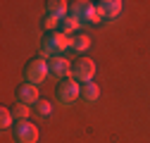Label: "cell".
Returning <instances> with one entry per match:
<instances>
[{
    "label": "cell",
    "mask_w": 150,
    "mask_h": 143,
    "mask_svg": "<svg viewBox=\"0 0 150 143\" xmlns=\"http://www.w3.org/2000/svg\"><path fill=\"white\" fill-rule=\"evenodd\" d=\"M71 38H74V36H67L62 31L45 33L41 38V43H38L41 57H45V60H50V57H64V52H71Z\"/></svg>",
    "instance_id": "6da1fadb"
},
{
    "label": "cell",
    "mask_w": 150,
    "mask_h": 143,
    "mask_svg": "<svg viewBox=\"0 0 150 143\" xmlns=\"http://www.w3.org/2000/svg\"><path fill=\"white\" fill-rule=\"evenodd\" d=\"M55 100L60 107H71L81 100V84L74 81L71 76L57 84V91H55Z\"/></svg>",
    "instance_id": "7a4b0ae2"
},
{
    "label": "cell",
    "mask_w": 150,
    "mask_h": 143,
    "mask_svg": "<svg viewBox=\"0 0 150 143\" xmlns=\"http://www.w3.org/2000/svg\"><path fill=\"white\" fill-rule=\"evenodd\" d=\"M48 76H50V69H48V60L45 57H33V60L26 62V67H24V84L41 86Z\"/></svg>",
    "instance_id": "3957f363"
},
{
    "label": "cell",
    "mask_w": 150,
    "mask_h": 143,
    "mask_svg": "<svg viewBox=\"0 0 150 143\" xmlns=\"http://www.w3.org/2000/svg\"><path fill=\"white\" fill-rule=\"evenodd\" d=\"M76 19L81 22V26H91V24H98L100 22V14H98V7L96 5H91V3H71V10H69Z\"/></svg>",
    "instance_id": "277c9868"
},
{
    "label": "cell",
    "mask_w": 150,
    "mask_h": 143,
    "mask_svg": "<svg viewBox=\"0 0 150 143\" xmlns=\"http://www.w3.org/2000/svg\"><path fill=\"white\" fill-rule=\"evenodd\" d=\"M14 143H38V127L33 122H17L12 127Z\"/></svg>",
    "instance_id": "5b68a950"
},
{
    "label": "cell",
    "mask_w": 150,
    "mask_h": 143,
    "mask_svg": "<svg viewBox=\"0 0 150 143\" xmlns=\"http://www.w3.org/2000/svg\"><path fill=\"white\" fill-rule=\"evenodd\" d=\"M93 76H96V62H93L91 57H79L71 64V79L74 81L88 84V81H93Z\"/></svg>",
    "instance_id": "8992f818"
},
{
    "label": "cell",
    "mask_w": 150,
    "mask_h": 143,
    "mask_svg": "<svg viewBox=\"0 0 150 143\" xmlns=\"http://www.w3.org/2000/svg\"><path fill=\"white\" fill-rule=\"evenodd\" d=\"M96 7L100 14V22H115V19H119L124 3L122 0H100V3H96Z\"/></svg>",
    "instance_id": "52a82bcc"
},
{
    "label": "cell",
    "mask_w": 150,
    "mask_h": 143,
    "mask_svg": "<svg viewBox=\"0 0 150 143\" xmlns=\"http://www.w3.org/2000/svg\"><path fill=\"white\" fill-rule=\"evenodd\" d=\"M48 69H50V76L55 81H64L71 76V64L67 57H50L48 60Z\"/></svg>",
    "instance_id": "ba28073f"
},
{
    "label": "cell",
    "mask_w": 150,
    "mask_h": 143,
    "mask_svg": "<svg viewBox=\"0 0 150 143\" xmlns=\"http://www.w3.org/2000/svg\"><path fill=\"white\" fill-rule=\"evenodd\" d=\"M17 103H24L29 107H36L41 103V93H38V86H31V84H22L17 88Z\"/></svg>",
    "instance_id": "9c48e42d"
},
{
    "label": "cell",
    "mask_w": 150,
    "mask_h": 143,
    "mask_svg": "<svg viewBox=\"0 0 150 143\" xmlns=\"http://www.w3.org/2000/svg\"><path fill=\"white\" fill-rule=\"evenodd\" d=\"M69 3H64V0H50V3H45V14L48 17H55V19H64V17L69 14Z\"/></svg>",
    "instance_id": "30bf717a"
},
{
    "label": "cell",
    "mask_w": 150,
    "mask_h": 143,
    "mask_svg": "<svg viewBox=\"0 0 150 143\" xmlns=\"http://www.w3.org/2000/svg\"><path fill=\"white\" fill-rule=\"evenodd\" d=\"M100 98V88L96 81H88V84H81V103L83 105H96Z\"/></svg>",
    "instance_id": "8fae6325"
},
{
    "label": "cell",
    "mask_w": 150,
    "mask_h": 143,
    "mask_svg": "<svg viewBox=\"0 0 150 143\" xmlns=\"http://www.w3.org/2000/svg\"><path fill=\"white\" fill-rule=\"evenodd\" d=\"M91 48V38L86 33H76L71 38V52H76V55H83V52Z\"/></svg>",
    "instance_id": "7c38bea8"
},
{
    "label": "cell",
    "mask_w": 150,
    "mask_h": 143,
    "mask_svg": "<svg viewBox=\"0 0 150 143\" xmlns=\"http://www.w3.org/2000/svg\"><path fill=\"white\" fill-rule=\"evenodd\" d=\"M79 29H81V22H79L71 12L64 17V19H62V24H60V31H62V33H67V36H71L74 31H79Z\"/></svg>",
    "instance_id": "4fadbf2b"
},
{
    "label": "cell",
    "mask_w": 150,
    "mask_h": 143,
    "mask_svg": "<svg viewBox=\"0 0 150 143\" xmlns=\"http://www.w3.org/2000/svg\"><path fill=\"white\" fill-rule=\"evenodd\" d=\"M29 115H31V107H29V105H24V103H14V107H12L14 124H17V122H29Z\"/></svg>",
    "instance_id": "5bb4252c"
},
{
    "label": "cell",
    "mask_w": 150,
    "mask_h": 143,
    "mask_svg": "<svg viewBox=\"0 0 150 143\" xmlns=\"http://www.w3.org/2000/svg\"><path fill=\"white\" fill-rule=\"evenodd\" d=\"M50 112H52V105H50L48 100H41L38 105L33 107V115L38 117V119H48V117H50Z\"/></svg>",
    "instance_id": "9a60e30c"
},
{
    "label": "cell",
    "mask_w": 150,
    "mask_h": 143,
    "mask_svg": "<svg viewBox=\"0 0 150 143\" xmlns=\"http://www.w3.org/2000/svg\"><path fill=\"white\" fill-rule=\"evenodd\" d=\"M0 127H3L5 131L10 127H14V117H12V110L10 107H0Z\"/></svg>",
    "instance_id": "2e32d148"
},
{
    "label": "cell",
    "mask_w": 150,
    "mask_h": 143,
    "mask_svg": "<svg viewBox=\"0 0 150 143\" xmlns=\"http://www.w3.org/2000/svg\"><path fill=\"white\" fill-rule=\"evenodd\" d=\"M60 19H55V17H48L45 14V19H43V26H45V31L50 33V31H60Z\"/></svg>",
    "instance_id": "e0dca14e"
}]
</instances>
